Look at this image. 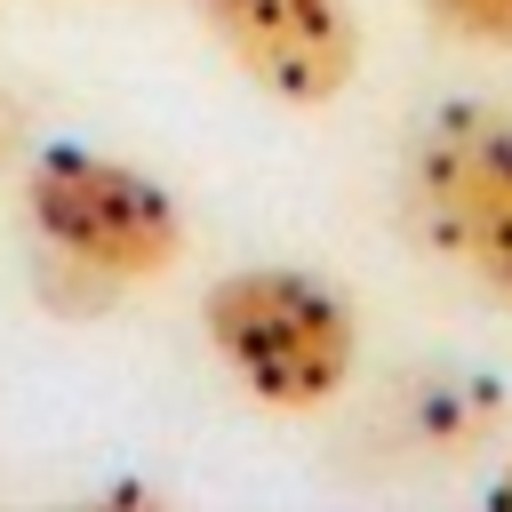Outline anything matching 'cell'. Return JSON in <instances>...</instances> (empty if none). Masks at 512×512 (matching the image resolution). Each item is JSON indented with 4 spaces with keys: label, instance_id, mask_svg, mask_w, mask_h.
I'll list each match as a JSON object with an SVG mask.
<instances>
[{
    "label": "cell",
    "instance_id": "6da1fadb",
    "mask_svg": "<svg viewBox=\"0 0 512 512\" xmlns=\"http://www.w3.org/2000/svg\"><path fill=\"white\" fill-rule=\"evenodd\" d=\"M200 336L224 360V376L256 408H280V416L328 408L360 368L352 304L320 272H296V264H248V272L208 280Z\"/></svg>",
    "mask_w": 512,
    "mask_h": 512
},
{
    "label": "cell",
    "instance_id": "7a4b0ae2",
    "mask_svg": "<svg viewBox=\"0 0 512 512\" xmlns=\"http://www.w3.org/2000/svg\"><path fill=\"white\" fill-rule=\"evenodd\" d=\"M24 216L48 248V264L88 272L104 288L160 280L184 256V208L160 176L88 152V144H40L24 168Z\"/></svg>",
    "mask_w": 512,
    "mask_h": 512
},
{
    "label": "cell",
    "instance_id": "3957f363",
    "mask_svg": "<svg viewBox=\"0 0 512 512\" xmlns=\"http://www.w3.org/2000/svg\"><path fill=\"white\" fill-rule=\"evenodd\" d=\"M408 224L432 256L472 272L488 296L512 304V112L456 96L424 112L400 168Z\"/></svg>",
    "mask_w": 512,
    "mask_h": 512
},
{
    "label": "cell",
    "instance_id": "277c9868",
    "mask_svg": "<svg viewBox=\"0 0 512 512\" xmlns=\"http://www.w3.org/2000/svg\"><path fill=\"white\" fill-rule=\"evenodd\" d=\"M200 24L280 104H336L360 72L352 0H200Z\"/></svg>",
    "mask_w": 512,
    "mask_h": 512
},
{
    "label": "cell",
    "instance_id": "5b68a950",
    "mask_svg": "<svg viewBox=\"0 0 512 512\" xmlns=\"http://www.w3.org/2000/svg\"><path fill=\"white\" fill-rule=\"evenodd\" d=\"M400 400H408V432L416 448L432 456H456V448H480L504 432L512 400L496 376H472V368H424V376H400Z\"/></svg>",
    "mask_w": 512,
    "mask_h": 512
},
{
    "label": "cell",
    "instance_id": "8992f818",
    "mask_svg": "<svg viewBox=\"0 0 512 512\" xmlns=\"http://www.w3.org/2000/svg\"><path fill=\"white\" fill-rule=\"evenodd\" d=\"M440 32L472 40V48H504L512 56V0H424Z\"/></svg>",
    "mask_w": 512,
    "mask_h": 512
},
{
    "label": "cell",
    "instance_id": "52a82bcc",
    "mask_svg": "<svg viewBox=\"0 0 512 512\" xmlns=\"http://www.w3.org/2000/svg\"><path fill=\"white\" fill-rule=\"evenodd\" d=\"M16 144H24V104L0 96V160H16Z\"/></svg>",
    "mask_w": 512,
    "mask_h": 512
},
{
    "label": "cell",
    "instance_id": "ba28073f",
    "mask_svg": "<svg viewBox=\"0 0 512 512\" xmlns=\"http://www.w3.org/2000/svg\"><path fill=\"white\" fill-rule=\"evenodd\" d=\"M488 496H496V504H512V464H504V472L488 480Z\"/></svg>",
    "mask_w": 512,
    "mask_h": 512
}]
</instances>
